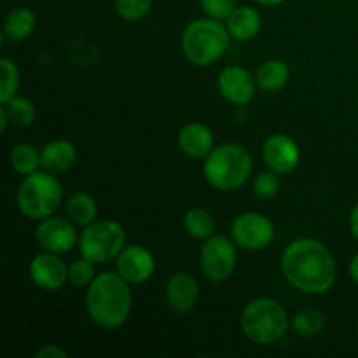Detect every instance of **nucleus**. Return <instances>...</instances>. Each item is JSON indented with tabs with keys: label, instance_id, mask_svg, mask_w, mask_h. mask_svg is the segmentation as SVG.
Masks as SVG:
<instances>
[{
	"label": "nucleus",
	"instance_id": "nucleus-26",
	"mask_svg": "<svg viewBox=\"0 0 358 358\" xmlns=\"http://www.w3.org/2000/svg\"><path fill=\"white\" fill-rule=\"evenodd\" d=\"M6 105L7 112L10 115V122L14 126H20V128H27L31 122L35 121V115H37V110H35V105L31 103L28 98L24 96H14L10 98Z\"/></svg>",
	"mask_w": 358,
	"mask_h": 358
},
{
	"label": "nucleus",
	"instance_id": "nucleus-22",
	"mask_svg": "<svg viewBox=\"0 0 358 358\" xmlns=\"http://www.w3.org/2000/svg\"><path fill=\"white\" fill-rule=\"evenodd\" d=\"M184 227L194 240H208L215 233V220L205 208H191L184 215Z\"/></svg>",
	"mask_w": 358,
	"mask_h": 358
},
{
	"label": "nucleus",
	"instance_id": "nucleus-31",
	"mask_svg": "<svg viewBox=\"0 0 358 358\" xmlns=\"http://www.w3.org/2000/svg\"><path fill=\"white\" fill-rule=\"evenodd\" d=\"M48 357H59V358H65L66 352L63 348L56 345H44L42 348H38L35 352V358H48Z\"/></svg>",
	"mask_w": 358,
	"mask_h": 358
},
{
	"label": "nucleus",
	"instance_id": "nucleus-2",
	"mask_svg": "<svg viewBox=\"0 0 358 358\" xmlns=\"http://www.w3.org/2000/svg\"><path fill=\"white\" fill-rule=\"evenodd\" d=\"M131 308L133 297L129 283L119 273H100L87 287L86 310L98 327H121L129 318Z\"/></svg>",
	"mask_w": 358,
	"mask_h": 358
},
{
	"label": "nucleus",
	"instance_id": "nucleus-6",
	"mask_svg": "<svg viewBox=\"0 0 358 358\" xmlns=\"http://www.w3.org/2000/svg\"><path fill=\"white\" fill-rule=\"evenodd\" d=\"M63 201V189L55 173L48 170L35 171L24 177L17 189L16 203L24 217L42 220L51 217Z\"/></svg>",
	"mask_w": 358,
	"mask_h": 358
},
{
	"label": "nucleus",
	"instance_id": "nucleus-4",
	"mask_svg": "<svg viewBox=\"0 0 358 358\" xmlns=\"http://www.w3.org/2000/svg\"><path fill=\"white\" fill-rule=\"evenodd\" d=\"M252 156L243 145L224 143L213 147L205 157L203 173L206 182L219 191H236L252 175Z\"/></svg>",
	"mask_w": 358,
	"mask_h": 358
},
{
	"label": "nucleus",
	"instance_id": "nucleus-15",
	"mask_svg": "<svg viewBox=\"0 0 358 358\" xmlns=\"http://www.w3.org/2000/svg\"><path fill=\"white\" fill-rule=\"evenodd\" d=\"M199 297V285L187 271H177L166 283L164 299L173 313L184 315L196 306Z\"/></svg>",
	"mask_w": 358,
	"mask_h": 358
},
{
	"label": "nucleus",
	"instance_id": "nucleus-16",
	"mask_svg": "<svg viewBox=\"0 0 358 358\" xmlns=\"http://www.w3.org/2000/svg\"><path fill=\"white\" fill-rule=\"evenodd\" d=\"M178 149L189 157L201 159L213 150L212 129L201 122H189L178 131Z\"/></svg>",
	"mask_w": 358,
	"mask_h": 358
},
{
	"label": "nucleus",
	"instance_id": "nucleus-30",
	"mask_svg": "<svg viewBox=\"0 0 358 358\" xmlns=\"http://www.w3.org/2000/svg\"><path fill=\"white\" fill-rule=\"evenodd\" d=\"M203 13L213 20H227L236 9V0H199Z\"/></svg>",
	"mask_w": 358,
	"mask_h": 358
},
{
	"label": "nucleus",
	"instance_id": "nucleus-36",
	"mask_svg": "<svg viewBox=\"0 0 358 358\" xmlns=\"http://www.w3.org/2000/svg\"><path fill=\"white\" fill-rule=\"evenodd\" d=\"M357 334H358V320H357Z\"/></svg>",
	"mask_w": 358,
	"mask_h": 358
},
{
	"label": "nucleus",
	"instance_id": "nucleus-18",
	"mask_svg": "<svg viewBox=\"0 0 358 358\" xmlns=\"http://www.w3.org/2000/svg\"><path fill=\"white\" fill-rule=\"evenodd\" d=\"M77 161V149L69 140H52L41 150V166L51 173L69 171Z\"/></svg>",
	"mask_w": 358,
	"mask_h": 358
},
{
	"label": "nucleus",
	"instance_id": "nucleus-25",
	"mask_svg": "<svg viewBox=\"0 0 358 358\" xmlns=\"http://www.w3.org/2000/svg\"><path fill=\"white\" fill-rule=\"evenodd\" d=\"M0 103H7L20 87V70L9 58L0 59Z\"/></svg>",
	"mask_w": 358,
	"mask_h": 358
},
{
	"label": "nucleus",
	"instance_id": "nucleus-5",
	"mask_svg": "<svg viewBox=\"0 0 358 358\" xmlns=\"http://www.w3.org/2000/svg\"><path fill=\"white\" fill-rule=\"evenodd\" d=\"M240 325L247 339L255 345H275L289 331V315L273 297H257L243 308Z\"/></svg>",
	"mask_w": 358,
	"mask_h": 358
},
{
	"label": "nucleus",
	"instance_id": "nucleus-7",
	"mask_svg": "<svg viewBox=\"0 0 358 358\" xmlns=\"http://www.w3.org/2000/svg\"><path fill=\"white\" fill-rule=\"evenodd\" d=\"M126 247V231L115 220H94L79 236V252L94 264H107Z\"/></svg>",
	"mask_w": 358,
	"mask_h": 358
},
{
	"label": "nucleus",
	"instance_id": "nucleus-12",
	"mask_svg": "<svg viewBox=\"0 0 358 358\" xmlns=\"http://www.w3.org/2000/svg\"><path fill=\"white\" fill-rule=\"evenodd\" d=\"M262 161L275 173H292L301 161L299 145L289 135L275 133L262 145Z\"/></svg>",
	"mask_w": 358,
	"mask_h": 358
},
{
	"label": "nucleus",
	"instance_id": "nucleus-27",
	"mask_svg": "<svg viewBox=\"0 0 358 358\" xmlns=\"http://www.w3.org/2000/svg\"><path fill=\"white\" fill-rule=\"evenodd\" d=\"M96 278V273H94V262L90 259L83 257L73 261L69 266V282L72 283L77 289H84V287H90L91 282Z\"/></svg>",
	"mask_w": 358,
	"mask_h": 358
},
{
	"label": "nucleus",
	"instance_id": "nucleus-29",
	"mask_svg": "<svg viewBox=\"0 0 358 358\" xmlns=\"http://www.w3.org/2000/svg\"><path fill=\"white\" fill-rule=\"evenodd\" d=\"M280 175L275 171H262L257 175V178L254 180V192L257 198L261 199H269L275 198L280 192L282 187V182H280Z\"/></svg>",
	"mask_w": 358,
	"mask_h": 358
},
{
	"label": "nucleus",
	"instance_id": "nucleus-33",
	"mask_svg": "<svg viewBox=\"0 0 358 358\" xmlns=\"http://www.w3.org/2000/svg\"><path fill=\"white\" fill-rule=\"evenodd\" d=\"M9 122H10V115H9V112H7L6 105H2V107H0V129H2L3 133L7 131V126H9Z\"/></svg>",
	"mask_w": 358,
	"mask_h": 358
},
{
	"label": "nucleus",
	"instance_id": "nucleus-13",
	"mask_svg": "<svg viewBox=\"0 0 358 358\" xmlns=\"http://www.w3.org/2000/svg\"><path fill=\"white\" fill-rule=\"evenodd\" d=\"M217 87L222 98L238 107V105H248L254 100L257 80L243 66L229 65L219 72Z\"/></svg>",
	"mask_w": 358,
	"mask_h": 358
},
{
	"label": "nucleus",
	"instance_id": "nucleus-11",
	"mask_svg": "<svg viewBox=\"0 0 358 358\" xmlns=\"http://www.w3.org/2000/svg\"><path fill=\"white\" fill-rule=\"evenodd\" d=\"M28 273L35 287L45 292H56L69 282V266L59 259V254L42 252L30 261Z\"/></svg>",
	"mask_w": 358,
	"mask_h": 358
},
{
	"label": "nucleus",
	"instance_id": "nucleus-28",
	"mask_svg": "<svg viewBox=\"0 0 358 358\" xmlns=\"http://www.w3.org/2000/svg\"><path fill=\"white\" fill-rule=\"evenodd\" d=\"M150 7H152V0H115L117 14L129 23H135V21L145 17Z\"/></svg>",
	"mask_w": 358,
	"mask_h": 358
},
{
	"label": "nucleus",
	"instance_id": "nucleus-35",
	"mask_svg": "<svg viewBox=\"0 0 358 358\" xmlns=\"http://www.w3.org/2000/svg\"><path fill=\"white\" fill-rule=\"evenodd\" d=\"M255 2L266 7H275V6H280V3H283L285 0H255Z\"/></svg>",
	"mask_w": 358,
	"mask_h": 358
},
{
	"label": "nucleus",
	"instance_id": "nucleus-14",
	"mask_svg": "<svg viewBox=\"0 0 358 358\" xmlns=\"http://www.w3.org/2000/svg\"><path fill=\"white\" fill-rule=\"evenodd\" d=\"M115 269L129 285H142L152 278L156 271V259L152 252L140 245H129L119 254Z\"/></svg>",
	"mask_w": 358,
	"mask_h": 358
},
{
	"label": "nucleus",
	"instance_id": "nucleus-34",
	"mask_svg": "<svg viewBox=\"0 0 358 358\" xmlns=\"http://www.w3.org/2000/svg\"><path fill=\"white\" fill-rule=\"evenodd\" d=\"M350 276H352L353 282L358 285V254H355V257L350 262Z\"/></svg>",
	"mask_w": 358,
	"mask_h": 358
},
{
	"label": "nucleus",
	"instance_id": "nucleus-9",
	"mask_svg": "<svg viewBox=\"0 0 358 358\" xmlns=\"http://www.w3.org/2000/svg\"><path fill=\"white\" fill-rule=\"evenodd\" d=\"M231 236H233L234 243L243 250H264L275 240V224L262 213H241L231 226Z\"/></svg>",
	"mask_w": 358,
	"mask_h": 358
},
{
	"label": "nucleus",
	"instance_id": "nucleus-20",
	"mask_svg": "<svg viewBox=\"0 0 358 358\" xmlns=\"http://www.w3.org/2000/svg\"><path fill=\"white\" fill-rule=\"evenodd\" d=\"M290 79V69L283 59H268L259 66L255 73L257 86L266 93H276L283 90Z\"/></svg>",
	"mask_w": 358,
	"mask_h": 358
},
{
	"label": "nucleus",
	"instance_id": "nucleus-3",
	"mask_svg": "<svg viewBox=\"0 0 358 358\" xmlns=\"http://www.w3.org/2000/svg\"><path fill=\"white\" fill-rule=\"evenodd\" d=\"M231 42L227 28L220 20L199 17L191 21L182 34V52L196 66H208L224 56Z\"/></svg>",
	"mask_w": 358,
	"mask_h": 358
},
{
	"label": "nucleus",
	"instance_id": "nucleus-8",
	"mask_svg": "<svg viewBox=\"0 0 358 358\" xmlns=\"http://www.w3.org/2000/svg\"><path fill=\"white\" fill-rule=\"evenodd\" d=\"M199 266L210 282H226L236 269V243L220 234H213L201 248Z\"/></svg>",
	"mask_w": 358,
	"mask_h": 358
},
{
	"label": "nucleus",
	"instance_id": "nucleus-1",
	"mask_svg": "<svg viewBox=\"0 0 358 358\" xmlns=\"http://www.w3.org/2000/svg\"><path fill=\"white\" fill-rule=\"evenodd\" d=\"M282 271L294 289L310 296H320L334 287L338 266L334 255L322 241L299 238L283 250Z\"/></svg>",
	"mask_w": 358,
	"mask_h": 358
},
{
	"label": "nucleus",
	"instance_id": "nucleus-19",
	"mask_svg": "<svg viewBox=\"0 0 358 358\" xmlns=\"http://www.w3.org/2000/svg\"><path fill=\"white\" fill-rule=\"evenodd\" d=\"M37 24L34 10L28 7H14L3 20V35L10 42H21L30 37Z\"/></svg>",
	"mask_w": 358,
	"mask_h": 358
},
{
	"label": "nucleus",
	"instance_id": "nucleus-17",
	"mask_svg": "<svg viewBox=\"0 0 358 358\" xmlns=\"http://www.w3.org/2000/svg\"><path fill=\"white\" fill-rule=\"evenodd\" d=\"M262 17L259 10L250 6H236V9L226 20V28L231 38L238 42L252 41L261 31Z\"/></svg>",
	"mask_w": 358,
	"mask_h": 358
},
{
	"label": "nucleus",
	"instance_id": "nucleus-32",
	"mask_svg": "<svg viewBox=\"0 0 358 358\" xmlns=\"http://www.w3.org/2000/svg\"><path fill=\"white\" fill-rule=\"evenodd\" d=\"M350 229H352L353 236L358 240V203L352 208V213H350Z\"/></svg>",
	"mask_w": 358,
	"mask_h": 358
},
{
	"label": "nucleus",
	"instance_id": "nucleus-10",
	"mask_svg": "<svg viewBox=\"0 0 358 358\" xmlns=\"http://www.w3.org/2000/svg\"><path fill=\"white\" fill-rule=\"evenodd\" d=\"M35 238L41 245L42 250L52 252V254H66L79 243L76 224L63 217H45L38 222L35 229Z\"/></svg>",
	"mask_w": 358,
	"mask_h": 358
},
{
	"label": "nucleus",
	"instance_id": "nucleus-21",
	"mask_svg": "<svg viewBox=\"0 0 358 358\" xmlns=\"http://www.w3.org/2000/svg\"><path fill=\"white\" fill-rule=\"evenodd\" d=\"M66 215L72 220L76 226L86 227L96 220L98 206L96 201L87 192L79 191L73 192L69 199H66Z\"/></svg>",
	"mask_w": 358,
	"mask_h": 358
},
{
	"label": "nucleus",
	"instance_id": "nucleus-23",
	"mask_svg": "<svg viewBox=\"0 0 358 358\" xmlns=\"http://www.w3.org/2000/svg\"><path fill=\"white\" fill-rule=\"evenodd\" d=\"M9 163L16 173L27 177V175L35 173L41 166V150H37V147L30 143H17L10 150Z\"/></svg>",
	"mask_w": 358,
	"mask_h": 358
},
{
	"label": "nucleus",
	"instance_id": "nucleus-24",
	"mask_svg": "<svg viewBox=\"0 0 358 358\" xmlns=\"http://www.w3.org/2000/svg\"><path fill=\"white\" fill-rule=\"evenodd\" d=\"M325 327V317L317 308H304L296 313L292 320V329L301 338H313L318 336Z\"/></svg>",
	"mask_w": 358,
	"mask_h": 358
}]
</instances>
